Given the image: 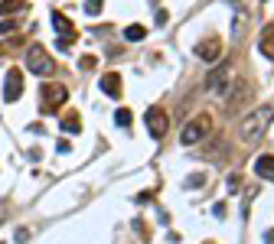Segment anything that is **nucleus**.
Wrapping results in <instances>:
<instances>
[{
  "mask_svg": "<svg viewBox=\"0 0 274 244\" xmlns=\"http://www.w3.org/2000/svg\"><path fill=\"white\" fill-rule=\"evenodd\" d=\"M271 121H274V107L271 105H261V107H255L252 114L241 121V127H238V137L241 143H248V147H255L258 140L268 134V127H271Z\"/></svg>",
  "mask_w": 274,
  "mask_h": 244,
  "instance_id": "nucleus-1",
  "label": "nucleus"
},
{
  "mask_svg": "<svg viewBox=\"0 0 274 244\" xmlns=\"http://www.w3.org/2000/svg\"><path fill=\"white\" fill-rule=\"evenodd\" d=\"M26 69L33 75H39V78H49V75L55 72V65H53V59L46 55V49L39 43H33L30 49H26Z\"/></svg>",
  "mask_w": 274,
  "mask_h": 244,
  "instance_id": "nucleus-2",
  "label": "nucleus"
},
{
  "mask_svg": "<svg viewBox=\"0 0 274 244\" xmlns=\"http://www.w3.org/2000/svg\"><path fill=\"white\" fill-rule=\"evenodd\" d=\"M209 130H212V117H209V114H199V117H193L186 127H183L180 140H183V147H193V143H199V140L209 137Z\"/></svg>",
  "mask_w": 274,
  "mask_h": 244,
  "instance_id": "nucleus-3",
  "label": "nucleus"
},
{
  "mask_svg": "<svg viewBox=\"0 0 274 244\" xmlns=\"http://www.w3.org/2000/svg\"><path fill=\"white\" fill-rule=\"evenodd\" d=\"M39 98H43V111L49 114V111H59V107L66 105L69 88H66V85H59V82H49V85H43Z\"/></svg>",
  "mask_w": 274,
  "mask_h": 244,
  "instance_id": "nucleus-4",
  "label": "nucleus"
},
{
  "mask_svg": "<svg viewBox=\"0 0 274 244\" xmlns=\"http://www.w3.org/2000/svg\"><path fill=\"white\" fill-rule=\"evenodd\" d=\"M166 124H170V121H166L164 107H147V130H150V137L160 140L166 134Z\"/></svg>",
  "mask_w": 274,
  "mask_h": 244,
  "instance_id": "nucleus-5",
  "label": "nucleus"
},
{
  "mask_svg": "<svg viewBox=\"0 0 274 244\" xmlns=\"http://www.w3.org/2000/svg\"><path fill=\"white\" fill-rule=\"evenodd\" d=\"M23 95V72L20 69H10L7 72V85H3V101H17V98Z\"/></svg>",
  "mask_w": 274,
  "mask_h": 244,
  "instance_id": "nucleus-6",
  "label": "nucleus"
},
{
  "mask_svg": "<svg viewBox=\"0 0 274 244\" xmlns=\"http://www.w3.org/2000/svg\"><path fill=\"white\" fill-rule=\"evenodd\" d=\"M209 88H212V95H219V98H225L229 95V65L225 69H216V72L209 75Z\"/></svg>",
  "mask_w": 274,
  "mask_h": 244,
  "instance_id": "nucleus-7",
  "label": "nucleus"
},
{
  "mask_svg": "<svg viewBox=\"0 0 274 244\" xmlns=\"http://www.w3.org/2000/svg\"><path fill=\"white\" fill-rule=\"evenodd\" d=\"M196 55L202 59V62H216V59L222 55V43H219V39H206V43L196 49Z\"/></svg>",
  "mask_w": 274,
  "mask_h": 244,
  "instance_id": "nucleus-8",
  "label": "nucleus"
},
{
  "mask_svg": "<svg viewBox=\"0 0 274 244\" xmlns=\"http://www.w3.org/2000/svg\"><path fill=\"white\" fill-rule=\"evenodd\" d=\"M98 85H101V91H105V95L121 98V75H118V72H105Z\"/></svg>",
  "mask_w": 274,
  "mask_h": 244,
  "instance_id": "nucleus-9",
  "label": "nucleus"
},
{
  "mask_svg": "<svg viewBox=\"0 0 274 244\" xmlns=\"http://www.w3.org/2000/svg\"><path fill=\"white\" fill-rule=\"evenodd\" d=\"M255 176L274 179V157H271V153H261V157L255 159Z\"/></svg>",
  "mask_w": 274,
  "mask_h": 244,
  "instance_id": "nucleus-10",
  "label": "nucleus"
},
{
  "mask_svg": "<svg viewBox=\"0 0 274 244\" xmlns=\"http://www.w3.org/2000/svg\"><path fill=\"white\" fill-rule=\"evenodd\" d=\"M53 26H55V33H59V36H75L72 20H69L66 13H59V10H53Z\"/></svg>",
  "mask_w": 274,
  "mask_h": 244,
  "instance_id": "nucleus-11",
  "label": "nucleus"
},
{
  "mask_svg": "<svg viewBox=\"0 0 274 244\" xmlns=\"http://www.w3.org/2000/svg\"><path fill=\"white\" fill-rule=\"evenodd\" d=\"M261 55L274 59V23H268L261 30Z\"/></svg>",
  "mask_w": 274,
  "mask_h": 244,
  "instance_id": "nucleus-12",
  "label": "nucleus"
},
{
  "mask_svg": "<svg viewBox=\"0 0 274 244\" xmlns=\"http://www.w3.org/2000/svg\"><path fill=\"white\" fill-rule=\"evenodd\" d=\"M245 95H248V82H238V85H235V91L229 95V105H225V111H235V107L245 101Z\"/></svg>",
  "mask_w": 274,
  "mask_h": 244,
  "instance_id": "nucleus-13",
  "label": "nucleus"
},
{
  "mask_svg": "<svg viewBox=\"0 0 274 244\" xmlns=\"http://www.w3.org/2000/svg\"><path fill=\"white\" fill-rule=\"evenodd\" d=\"M59 127L66 130V134H78V130H82V124H78V114H75V111L62 114V124H59Z\"/></svg>",
  "mask_w": 274,
  "mask_h": 244,
  "instance_id": "nucleus-14",
  "label": "nucleus"
},
{
  "mask_svg": "<svg viewBox=\"0 0 274 244\" xmlns=\"http://www.w3.org/2000/svg\"><path fill=\"white\" fill-rule=\"evenodd\" d=\"M144 36H147V30H144L141 23H131V26L124 30V39H128V43H141Z\"/></svg>",
  "mask_w": 274,
  "mask_h": 244,
  "instance_id": "nucleus-15",
  "label": "nucleus"
},
{
  "mask_svg": "<svg viewBox=\"0 0 274 244\" xmlns=\"http://www.w3.org/2000/svg\"><path fill=\"white\" fill-rule=\"evenodd\" d=\"M26 7V0H0V17H7L13 10H23Z\"/></svg>",
  "mask_w": 274,
  "mask_h": 244,
  "instance_id": "nucleus-16",
  "label": "nucleus"
},
{
  "mask_svg": "<svg viewBox=\"0 0 274 244\" xmlns=\"http://www.w3.org/2000/svg\"><path fill=\"white\" fill-rule=\"evenodd\" d=\"M114 121H118V127H131V111H128V107H118Z\"/></svg>",
  "mask_w": 274,
  "mask_h": 244,
  "instance_id": "nucleus-17",
  "label": "nucleus"
},
{
  "mask_svg": "<svg viewBox=\"0 0 274 244\" xmlns=\"http://www.w3.org/2000/svg\"><path fill=\"white\" fill-rule=\"evenodd\" d=\"M101 7H105V0H85V13L88 17H98Z\"/></svg>",
  "mask_w": 274,
  "mask_h": 244,
  "instance_id": "nucleus-18",
  "label": "nucleus"
},
{
  "mask_svg": "<svg viewBox=\"0 0 274 244\" xmlns=\"http://www.w3.org/2000/svg\"><path fill=\"white\" fill-rule=\"evenodd\" d=\"M75 43V36H59L55 39V49H62V52H69V46Z\"/></svg>",
  "mask_w": 274,
  "mask_h": 244,
  "instance_id": "nucleus-19",
  "label": "nucleus"
},
{
  "mask_svg": "<svg viewBox=\"0 0 274 244\" xmlns=\"http://www.w3.org/2000/svg\"><path fill=\"white\" fill-rule=\"evenodd\" d=\"M17 30V20H0V33H13Z\"/></svg>",
  "mask_w": 274,
  "mask_h": 244,
  "instance_id": "nucleus-20",
  "label": "nucleus"
},
{
  "mask_svg": "<svg viewBox=\"0 0 274 244\" xmlns=\"http://www.w3.org/2000/svg\"><path fill=\"white\" fill-rule=\"evenodd\" d=\"M134 228H137V234H141V238H150V228H144V222H134Z\"/></svg>",
  "mask_w": 274,
  "mask_h": 244,
  "instance_id": "nucleus-21",
  "label": "nucleus"
},
{
  "mask_svg": "<svg viewBox=\"0 0 274 244\" xmlns=\"http://www.w3.org/2000/svg\"><path fill=\"white\" fill-rule=\"evenodd\" d=\"M78 65H82V69H95V55H85Z\"/></svg>",
  "mask_w": 274,
  "mask_h": 244,
  "instance_id": "nucleus-22",
  "label": "nucleus"
},
{
  "mask_svg": "<svg viewBox=\"0 0 274 244\" xmlns=\"http://www.w3.org/2000/svg\"><path fill=\"white\" fill-rule=\"evenodd\" d=\"M137 202H141V205H147V202H154V192H141V195H137Z\"/></svg>",
  "mask_w": 274,
  "mask_h": 244,
  "instance_id": "nucleus-23",
  "label": "nucleus"
},
{
  "mask_svg": "<svg viewBox=\"0 0 274 244\" xmlns=\"http://www.w3.org/2000/svg\"><path fill=\"white\" fill-rule=\"evenodd\" d=\"M166 20H170V13H166V10H157V23H160V26H164Z\"/></svg>",
  "mask_w": 274,
  "mask_h": 244,
  "instance_id": "nucleus-24",
  "label": "nucleus"
},
{
  "mask_svg": "<svg viewBox=\"0 0 274 244\" xmlns=\"http://www.w3.org/2000/svg\"><path fill=\"white\" fill-rule=\"evenodd\" d=\"M26 238H30V231H17V234H13V241H17V244H23Z\"/></svg>",
  "mask_w": 274,
  "mask_h": 244,
  "instance_id": "nucleus-25",
  "label": "nucleus"
},
{
  "mask_svg": "<svg viewBox=\"0 0 274 244\" xmlns=\"http://www.w3.org/2000/svg\"><path fill=\"white\" fill-rule=\"evenodd\" d=\"M264 244H274V231H268V234H264Z\"/></svg>",
  "mask_w": 274,
  "mask_h": 244,
  "instance_id": "nucleus-26",
  "label": "nucleus"
}]
</instances>
